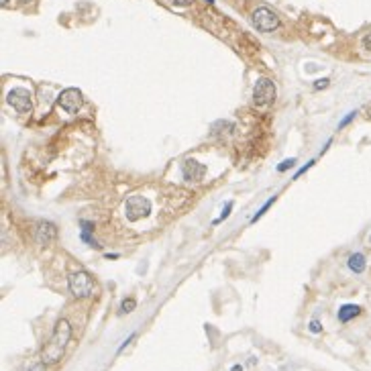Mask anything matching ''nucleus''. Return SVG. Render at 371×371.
<instances>
[{"label": "nucleus", "instance_id": "1", "mask_svg": "<svg viewBox=\"0 0 371 371\" xmlns=\"http://www.w3.org/2000/svg\"><path fill=\"white\" fill-rule=\"evenodd\" d=\"M72 338V324L66 318H59L55 324V330L51 334V338L45 343L43 351H41V361L45 365H55L66 353V347Z\"/></svg>", "mask_w": 371, "mask_h": 371}, {"label": "nucleus", "instance_id": "2", "mask_svg": "<svg viewBox=\"0 0 371 371\" xmlns=\"http://www.w3.org/2000/svg\"><path fill=\"white\" fill-rule=\"evenodd\" d=\"M68 288H70V294L78 300H84L92 294V288H94V282H92V277L88 271H74L70 273L68 277Z\"/></svg>", "mask_w": 371, "mask_h": 371}, {"label": "nucleus", "instance_id": "3", "mask_svg": "<svg viewBox=\"0 0 371 371\" xmlns=\"http://www.w3.org/2000/svg\"><path fill=\"white\" fill-rule=\"evenodd\" d=\"M275 100V84L269 78H259L253 88V102L257 108H267Z\"/></svg>", "mask_w": 371, "mask_h": 371}, {"label": "nucleus", "instance_id": "4", "mask_svg": "<svg viewBox=\"0 0 371 371\" xmlns=\"http://www.w3.org/2000/svg\"><path fill=\"white\" fill-rule=\"evenodd\" d=\"M253 25L261 33H271V31L280 27V17L267 7H259L253 11Z\"/></svg>", "mask_w": 371, "mask_h": 371}, {"label": "nucleus", "instance_id": "5", "mask_svg": "<svg viewBox=\"0 0 371 371\" xmlns=\"http://www.w3.org/2000/svg\"><path fill=\"white\" fill-rule=\"evenodd\" d=\"M125 214L129 221H141L151 214V202L143 196H129L125 202Z\"/></svg>", "mask_w": 371, "mask_h": 371}, {"label": "nucleus", "instance_id": "6", "mask_svg": "<svg viewBox=\"0 0 371 371\" xmlns=\"http://www.w3.org/2000/svg\"><path fill=\"white\" fill-rule=\"evenodd\" d=\"M7 102L19 114H29L31 110H33V100H31L29 90H25V88H13L7 94Z\"/></svg>", "mask_w": 371, "mask_h": 371}, {"label": "nucleus", "instance_id": "7", "mask_svg": "<svg viewBox=\"0 0 371 371\" xmlns=\"http://www.w3.org/2000/svg\"><path fill=\"white\" fill-rule=\"evenodd\" d=\"M57 104H59L61 108H64L66 112L74 114V112H78V110L82 108V104H84V96H82V92H80L78 88H68V90H64V92L59 94Z\"/></svg>", "mask_w": 371, "mask_h": 371}, {"label": "nucleus", "instance_id": "8", "mask_svg": "<svg viewBox=\"0 0 371 371\" xmlns=\"http://www.w3.org/2000/svg\"><path fill=\"white\" fill-rule=\"evenodd\" d=\"M31 235H33L37 245L47 247L57 237V227L53 223H49V221H39V223L33 225V229H31Z\"/></svg>", "mask_w": 371, "mask_h": 371}, {"label": "nucleus", "instance_id": "9", "mask_svg": "<svg viewBox=\"0 0 371 371\" xmlns=\"http://www.w3.org/2000/svg\"><path fill=\"white\" fill-rule=\"evenodd\" d=\"M181 171H183V179L188 183H198L206 175V165H202L194 157H188L181 165Z\"/></svg>", "mask_w": 371, "mask_h": 371}, {"label": "nucleus", "instance_id": "10", "mask_svg": "<svg viewBox=\"0 0 371 371\" xmlns=\"http://www.w3.org/2000/svg\"><path fill=\"white\" fill-rule=\"evenodd\" d=\"M359 314H361V306H357V304H343L338 308V320L341 322H349V320L357 318Z\"/></svg>", "mask_w": 371, "mask_h": 371}, {"label": "nucleus", "instance_id": "11", "mask_svg": "<svg viewBox=\"0 0 371 371\" xmlns=\"http://www.w3.org/2000/svg\"><path fill=\"white\" fill-rule=\"evenodd\" d=\"M347 265L353 273H363L365 269V255L363 253H353L349 259H347Z\"/></svg>", "mask_w": 371, "mask_h": 371}, {"label": "nucleus", "instance_id": "12", "mask_svg": "<svg viewBox=\"0 0 371 371\" xmlns=\"http://www.w3.org/2000/svg\"><path fill=\"white\" fill-rule=\"evenodd\" d=\"M275 200H277V196H271V198H269V200H267V202H265V204H263V206H261V208H259V210L255 212V214H253L251 223H257V221L261 219V216H263V214H265V212H267V210H269V208L273 206V202H275Z\"/></svg>", "mask_w": 371, "mask_h": 371}, {"label": "nucleus", "instance_id": "13", "mask_svg": "<svg viewBox=\"0 0 371 371\" xmlns=\"http://www.w3.org/2000/svg\"><path fill=\"white\" fill-rule=\"evenodd\" d=\"M135 306H137V302H135L133 298H127L125 302L120 304V312H122V314H129V312L135 310Z\"/></svg>", "mask_w": 371, "mask_h": 371}, {"label": "nucleus", "instance_id": "14", "mask_svg": "<svg viewBox=\"0 0 371 371\" xmlns=\"http://www.w3.org/2000/svg\"><path fill=\"white\" fill-rule=\"evenodd\" d=\"M231 210H233V202H227V204H225V208H223V212H221V216H219V219H216L212 225H219V223L227 221V219H229V214H231Z\"/></svg>", "mask_w": 371, "mask_h": 371}, {"label": "nucleus", "instance_id": "15", "mask_svg": "<svg viewBox=\"0 0 371 371\" xmlns=\"http://www.w3.org/2000/svg\"><path fill=\"white\" fill-rule=\"evenodd\" d=\"M82 241L86 243V245H92V247H94V249H100V245L94 241V237H92V233H88V231H82Z\"/></svg>", "mask_w": 371, "mask_h": 371}, {"label": "nucleus", "instance_id": "16", "mask_svg": "<svg viewBox=\"0 0 371 371\" xmlns=\"http://www.w3.org/2000/svg\"><path fill=\"white\" fill-rule=\"evenodd\" d=\"M161 3H165L169 7H190L192 0H161Z\"/></svg>", "mask_w": 371, "mask_h": 371}, {"label": "nucleus", "instance_id": "17", "mask_svg": "<svg viewBox=\"0 0 371 371\" xmlns=\"http://www.w3.org/2000/svg\"><path fill=\"white\" fill-rule=\"evenodd\" d=\"M294 165H296V159L290 157V159H286V161H282L280 165H277V171H286V169H290V167H294Z\"/></svg>", "mask_w": 371, "mask_h": 371}, {"label": "nucleus", "instance_id": "18", "mask_svg": "<svg viewBox=\"0 0 371 371\" xmlns=\"http://www.w3.org/2000/svg\"><path fill=\"white\" fill-rule=\"evenodd\" d=\"M312 165H314V159H310V161H308V163H306V165H304V167H302L300 171H296V173H294V179H298V177H300L302 173H306V171H308V169H310Z\"/></svg>", "mask_w": 371, "mask_h": 371}, {"label": "nucleus", "instance_id": "19", "mask_svg": "<svg viewBox=\"0 0 371 371\" xmlns=\"http://www.w3.org/2000/svg\"><path fill=\"white\" fill-rule=\"evenodd\" d=\"M355 114H357V112H351V114H347V116H345V118H343L341 122H338V129H343V127H347V125H349V122H351V120L355 118Z\"/></svg>", "mask_w": 371, "mask_h": 371}, {"label": "nucleus", "instance_id": "20", "mask_svg": "<svg viewBox=\"0 0 371 371\" xmlns=\"http://www.w3.org/2000/svg\"><path fill=\"white\" fill-rule=\"evenodd\" d=\"M310 332H314V334L322 332V324H320L318 320H312V322H310Z\"/></svg>", "mask_w": 371, "mask_h": 371}, {"label": "nucleus", "instance_id": "21", "mask_svg": "<svg viewBox=\"0 0 371 371\" xmlns=\"http://www.w3.org/2000/svg\"><path fill=\"white\" fill-rule=\"evenodd\" d=\"M328 84H330V80H328V78H324V80H318V82H314V88H316V90H324Z\"/></svg>", "mask_w": 371, "mask_h": 371}, {"label": "nucleus", "instance_id": "22", "mask_svg": "<svg viewBox=\"0 0 371 371\" xmlns=\"http://www.w3.org/2000/svg\"><path fill=\"white\" fill-rule=\"evenodd\" d=\"M133 338H135V332H133V334H129V338H127V341H125V343H122V345L118 347V351H116V353H122V349H127V347H129V343L133 341Z\"/></svg>", "mask_w": 371, "mask_h": 371}, {"label": "nucleus", "instance_id": "23", "mask_svg": "<svg viewBox=\"0 0 371 371\" xmlns=\"http://www.w3.org/2000/svg\"><path fill=\"white\" fill-rule=\"evenodd\" d=\"M363 47H365L367 51H371V33H367V35L363 37Z\"/></svg>", "mask_w": 371, "mask_h": 371}, {"label": "nucleus", "instance_id": "24", "mask_svg": "<svg viewBox=\"0 0 371 371\" xmlns=\"http://www.w3.org/2000/svg\"><path fill=\"white\" fill-rule=\"evenodd\" d=\"M45 367H47V365H45L43 361H39V363H35L33 367H31L29 371H45Z\"/></svg>", "mask_w": 371, "mask_h": 371}, {"label": "nucleus", "instance_id": "25", "mask_svg": "<svg viewBox=\"0 0 371 371\" xmlns=\"http://www.w3.org/2000/svg\"><path fill=\"white\" fill-rule=\"evenodd\" d=\"M0 5H3V9H7L9 7V0H0Z\"/></svg>", "mask_w": 371, "mask_h": 371}, {"label": "nucleus", "instance_id": "26", "mask_svg": "<svg viewBox=\"0 0 371 371\" xmlns=\"http://www.w3.org/2000/svg\"><path fill=\"white\" fill-rule=\"evenodd\" d=\"M231 371H243V367H241V365H235V367H233Z\"/></svg>", "mask_w": 371, "mask_h": 371}, {"label": "nucleus", "instance_id": "27", "mask_svg": "<svg viewBox=\"0 0 371 371\" xmlns=\"http://www.w3.org/2000/svg\"><path fill=\"white\" fill-rule=\"evenodd\" d=\"M367 116H369V118H371V108H369V110H367Z\"/></svg>", "mask_w": 371, "mask_h": 371}, {"label": "nucleus", "instance_id": "28", "mask_svg": "<svg viewBox=\"0 0 371 371\" xmlns=\"http://www.w3.org/2000/svg\"><path fill=\"white\" fill-rule=\"evenodd\" d=\"M206 3H210V5H212V3H214V0H206Z\"/></svg>", "mask_w": 371, "mask_h": 371}]
</instances>
